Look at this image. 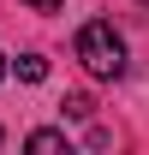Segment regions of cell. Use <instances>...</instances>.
I'll return each mask as SVG.
<instances>
[{"instance_id": "3957f363", "label": "cell", "mask_w": 149, "mask_h": 155, "mask_svg": "<svg viewBox=\"0 0 149 155\" xmlns=\"http://www.w3.org/2000/svg\"><path fill=\"white\" fill-rule=\"evenodd\" d=\"M18 78H24V84H42V78H48V60H42V54H24L18 60Z\"/></svg>"}, {"instance_id": "ba28073f", "label": "cell", "mask_w": 149, "mask_h": 155, "mask_svg": "<svg viewBox=\"0 0 149 155\" xmlns=\"http://www.w3.org/2000/svg\"><path fill=\"white\" fill-rule=\"evenodd\" d=\"M0 137H6V131H0Z\"/></svg>"}, {"instance_id": "7a4b0ae2", "label": "cell", "mask_w": 149, "mask_h": 155, "mask_svg": "<svg viewBox=\"0 0 149 155\" xmlns=\"http://www.w3.org/2000/svg\"><path fill=\"white\" fill-rule=\"evenodd\" d=\"M24 149H36V155H54V149H66V137H60V131H30V137H24Z\"/></svg>"}, {"instance_id": "52a82bcc", "label": "cell", "mask_w": 149, "mask_h": 155, "mask_svg": "<svg viewBox=\"0 0 149 155\" xmlns=\"http://www.w3.org/2000/svg\"><path fill=\"white\" fill-rule=\"evenodd\" d=\"M143 6H149V0H143Z\"/></svg>"}, {"instance_id": "277c9868", "label": "cell", "mask_w": 149, "mask_h": 155, "mask_svg": "<svg viewBox=\"0 0 149 155\" xmlns=\"http://www.w3.org/2000/svg\"><path fill=\"white\" fill-rule=\"evenodd\" d=\"M66 114H72V119H90V96H66Z\"/></svg>"}, {"instance_id": "8992f818", "label": "cell", "mask_w": 149, "mask_h": 155, "mask_svg": "<svg viewBox=\"0 0 149 155\" xmlns=\"http://www.w3.org/2000/svg\"><path fill=\"white\" fill-rule=\"evenodd\" d=\"M0 78H6V60H0Z\"/></svg>"}, {"instance_id": "6da1fadb", "label": "cell", "mask_w": 149, "mask_h": 155, "mask_svg": "<svg viewBox=\"0 0 149 155\" xmlns=\"http://www.w3.org/2000/svg\"><path fill=\"white\" fill-rule=\"evenodd\" d=\"M78 60H84L90 78L113 84V78L125 72V42H119V30H113L108 18H90L84 30H78Z\"/></svg>"}, {"instance_id": "5b68a950", "label": "cell", "mask_w": 149, "mask_h": 155, "mask_svg": "<svg viewBox=\"0 0 149 155\" xmlns=\"http://www.w3.org/2000/svg\"><path fill=\"white\" fill-rule=\"evenodd\" d=\"M24 6H36V12H60L66 0H24Z\"/></svg>"}]
</instances>
